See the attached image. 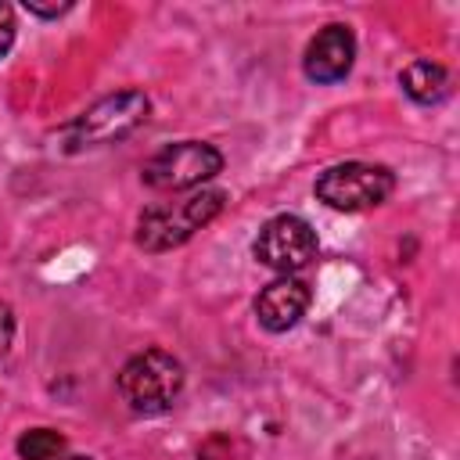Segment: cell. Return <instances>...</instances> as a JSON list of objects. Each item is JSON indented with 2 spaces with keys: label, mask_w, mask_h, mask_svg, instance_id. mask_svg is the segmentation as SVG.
I'll list each match as a JSON object with an SVG mask.
<instances>
[{
  "label": "cell",
  "mask_w": 460,
  "mask_h": 460,
  "mask_svg": "<svg viewBox=\"0 0 460 460\" xmlns=\"http://www.w3.org/2000/svg\"><path fill=\"white\" fill-rule=\"evenodd\" d=\"M223 201L226 194L223 190H208V187H198L183 198H172V201H158V205H147L137 219V244L144 252H169V248H180L183 241H190L201 226H208L219 212H223Z\"/></svg>",
  "instance_id": "6da1fadb"
},
{
  "label": "cell",
  "mask_w": 460,
  "mask_h": 460,
  "mask_svg": "<svg viewBox=\"0 0 460 460\" xmlns=\"http://www.w3.org/2000/svg\"><path fill=\"white\" fill-rule=\"evenodd\" d=\"M11 338H14V309L7 302H0V356H7Z\"/></svg>",
  "instance_id": "7c38bea8"
},
{
  "label": "cell",
  "mask_w": 460,
  "mask_h": 460,
  "mask_svg": "<svg viewBox=\"0 0 460 460\" xmlns=\"http://www.w3.org/2000/svg\"><path fill=\"white\" fill-rule=\"evenodd\" d=\"M255 259L277 273H295L316 255V230L302 216H273L255 237Z\"/></svg>",
  "instance_id": "8992f818"
},
{
  "label": "cell",
  "mask_w": 460,
  "mask_h": 460,
  "mask_svg": "<svg viewBox=\"0 0 460 460\" xmlns=\"http://www.w3.org/2000/svg\"><path fill=\"white\" fill-rule=\"evenodd\" d=\"M305 309H309V284L298 280V277H291V273L270 280V284L259 291V298H255V316H259V323H262L266 331H273V334L291 331V327L302 320Z\"/></svg>",
  "instance_id": "ba28073f"
},
{
  "label": "cell",
  "mask_w": 460,
  "mask_h": 460,
  "mask_svg": "<svg viewBox=\"0 0 460 460\" xmlns=\"http://www.w3.org/2000/svg\"><path fill=\"white\" fill-rule=\"evenodd\" d=\"M25 7H29L32 14H40V18H58V14H65L72 4H40V0H25Z\"/></svg>",
  "instance_id": "4fadbf2b"
},
{
  "label": "cell",
  "mask_w": 460,
  "mask_h": 460,
  "mask_svg": "<svg viewBox=\"0 0 460 460\" xmlns=\"http://www.w3.org/2000/svg\"><path fill=\"white\" fill-rule=\"evenodd\" d=\"M352 61H356V36H352L349 25H338V22H334V25H323V29L309 40V47H305V54H302L305 75H309L313 83H320V86L345 79V75L352 72Z\"/></svg>",
  "instance_id": "52a82bcc"
},
{
  "label": "cell",
  "mask_w": 460,
  "mask_h": 460,
  "mask_svg": "<svg viewBox=\"0 0 460 460\" xmlns=\"http://www.w3.org/2000/svg\"><path fill=\"white\" fill-rule=\"evenodd\" d=\"M399 83H402L406 97L417 101V104H438L449 93V72L442 65H435V61H413V65H406L402 75H399Z\"/></svg>",
  "instance_id": "9c48e42d"
},
{
  "label": "cell",
  "mask_w": 460,
  "mask_h": 460,
  "mask_svg": "<svg viewBox=\"0 0 460 460\" xmlns=\"http://www.w3.org/2000/svg\"><path fill=\"white\" fill-rule=\"evenodd\" d=\"M395 190V176L385 165L370 162H341L320 172L316 180V198L338 212H367L388 201Z\"/></svg>",
  "instance_id": "277c9868"
},
{
  "label": "cell",
  "mask_w": 460,
  "mask_h": 460,
  "mask_svg": "<svg viewBox=\"0 0 460 460\" xmlns=\"http://www.w3.org/2000/svg\"><path fill=\"white\" fill-rule=\"evenodd\" d=\"M180 388H183V367L176 356H169L162 349H144L119 370L122 402L144 417L165 413L176 402Z\"/></svg>",
  "instance_id": "7a4b0ae2"
},
{
  "label": "cell",
  "mask_w": 460,
  "mask_h": 460,
  "mask_svg": "<svg viewBox=\"0 0 460 460\" xmlns=\"http://www.w3.org/2000/svg\"><path fill=\"white\" fill-rule=\"evenodd\" d=\"M61 460H93V456H61Z\"/></svg>",
  "instance_id": "5bb4252c"
},
{
  "label": "cell",
  "mask_w": 460,
  "mask_h": 460,
  "mask_svg": "<svg viewBox=\"0 0 460 460\" xmlns=\"http://www.w3.org/2000/svg\"><path fill=\"white\" fill-rule=\"evenodd\" d=\"M22 460H58L65 449V435H58L54 428H32L14 442Z\"/></svg>",
  "instance_id": "30bf717a"
},
{
  "label": "cell",
  "mask_w": 460,
  "mask_h": 460,
  "mask_svg": "<svg viewBox=\"0 0 460 460\" xmlns=\"http://www.w3.org/2000/svg\"><path fill=\"white\" fill-rule=\"evenodd\" d=\"M11 43H14V11L11 4L0 0V58L11 50Z\"/></svg>",
  "instance_id": "8fae6325"
},
{
  "label": "cell",
  "mask_w": 460,
  "mask_h": 460,
  "mask_svg": "<svg viewBox=\"0 0 460 460\" xmlns=\"http://www.w3.org/2000/svg\"><path fill=\"white\" fill-rule=\"evenodd\" d=\"M151 101L140 90H119L101 97L97 104H90L83 115H75L65 126V147L68 151H83V147H104L115 144L122 137H129L137 126L147 122Z\"/></svg>",
  "instance_id": "3957f363"
},
{
  "label": "cell",
  "mask_w": 460,
  "mask_h": 460,
  "mask_svg": "<svg viewBox=\"0 0 460 460\" xmlns=\"http://www.w3.org/2000/svg\"><path fill=\"white\" fill-rule=\"evenodd\" d=\"M223 169V155L205 140H180L151 155L140 169L144 183L155 190H198Z\"/></svg>",
  "instance_id": "5b68a950"
}]
</instances>
